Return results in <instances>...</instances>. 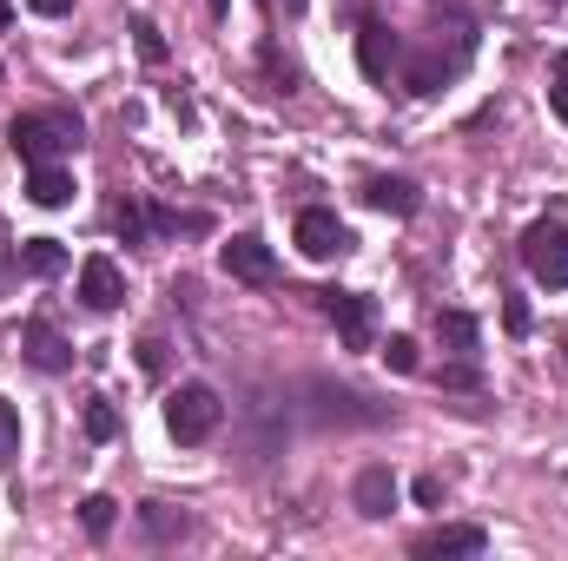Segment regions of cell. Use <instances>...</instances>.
<instances>
[{"instance_id":"6da1fadb","label":"cell","mask_w":568,"mask_h":561,"mask_svg":"<svg viewBox=\"0 0 568 561\" xmlns=\"http://www.w3.org/2000/svg\"><path fill=\"white\" fill-rule=\"evenodd\" d=\"M80 113H20L13 126H7V140H13V152L27 159V165H53L60 152H73L80 145Z\"/></svg>"},{"instance_id":"7a4b0ae2","label":"cell","mask_w":568,"mask_h":561,"mask_svg":"<svg viewBox=\"0 0 568 561\" xmlns=\"http://www.w3.org/2000/svg\"><path fill=\"white\" fill-rule=\"evenodd\" d=\"M225 417V404H219V390L212 384H179L172 397H165V429H172V442H205L212 429Z\"/></svg>"},{"instance_id":"3957f363","label":"cell","mask_w":568,"mask_h":561,"mask_svg":"<svg viewBox=\"0 0 568 561\" xmlns=\"http://www.w3.org/2000/svg\"><path fill=\"white\" fill-rule=\"evenodd\" d=\"M523 265H529V278L549 284V290H568V225H529L523 232Z\"/></svg>"},{"instance_id":"277c9868","label":"cell","mask_w":568,"mask_h":561,"mask_svg":"<svg viewBox=\"0 0 568 561\" xmlns=\"http://www.w3.org/2000/svg\"><path fill=\"white\" fill-rule=\"evenodd\" d=\"M297 245H304V258H344L357 238L337 225V212H324V205H304V212H297Z\"/></svg>"},{"instance_id":"5b68a950","label":"cell","mask_w":568,"mask_h":561,"mask_svg":"<svg viewBox=\"0 0 568 561\" xmlns=\"http://www.w3.org/2000/svg\"><path fill=\"white\" fill-rule=\"evenodd\" d=\"M324 310H331V324H337V337H344L351 350H371V337H377L371 297H357V290H324Z\"/></svg>"},{"instance_id":"8992f818","label":"cell","mask_w":568,"mask_h":561,"mask_svg":"<svg viewBox=\"0 0 568 561\" xmlns=\"http://www.w3.org/2000/svg\"><path fill=\"white\" fill-rule=\"evenodd\" d=\"M483 549H489V536H483L476 522H443V529L417 536V549H410V555H417V561H449V555H483Z\"/></svg>"},{"instance_id":"52a82bcc","label":"cell","mask_w":568,"mask_h":561,"mask_svg":"<svg viewBox=\"0 0 568 561\" xmlns=\"http://www.w3.org/2000/svg\"><path fill=\"white\" fill-rule=\"evenodd\" d=\"M219 258H225V272H232L239 284H272V278H278V258H272V245H265V238H252V232H239V238H232Z\"/></svg>"},{"instance_id":"ba28073f","label":"cell","mask_w":568,"mask_h":561,"mask_svg":"<svg viewBox=\"0 0 568 561\" xmlns=\"http://www.w3.org/2000/svg\"><path fill=\"white\" fill-rule=\"evenodd\" d=\"M20 350H27V364L33 370H47V377H60V370H73V344L47 324V317H33L27 330H20Z\"/></svg>"},{"instance_id":"9c48e42d","label":"cell","mask_w":568,"mask_h":561,"mask_svg":"<svg viewBox=\"0 0 568 561\" xmlns=\"http://www.w3.org/2000/svg\"><path fill=\"white\" fill-rule=\"evenodd\" d=\"M80 297H87V310H120V304H126L120 265H113V258H87V265H80Z\"/></svg>"},{"instance_id":"30bf717a","label":"cell","mask_w":568,"mask_h":561,"mask_svg":"<svg viewBox=\"0 0 568 561\" xmlns=\"http://www.w3.org/2000/svg\"><path fill=\"white\" fill-rule=\"evenodd\" d=\"M351 502H357V516H371V522H384V516L397 509V476H390L384 462H371V469L357 476V489H351Z\"/></svg>"},{"instance_id":"8fae6325","label":"cell","mask_w":568,"mask_h":561,"mask_svg":"<svg viewBox=\"0 0 568 561\" xmlns=\"http://www.w3.org/2000/svg\"><path fill=\"white\" fill-rule=\"evenodd\" d=\"M364 205H377V212H390V218H410V212L424 205V192H417L410 178H364Z\"/></svg>"},{"instance_id":"7c38bea8","label":"cell","mask_w":568,"mask_h":561,"mask_svg":"<svg viewBox=\"0 0 568 561\" xmlns=\"http://www.w3.org/2000/svg\"><path fill=\"white\" fill-rule=\"evenodd\" d=\"M357 60H364L371 80H390V67H397V40H390V27L364 20V33H357Z\"/></svg>"},{"instance_id":"4fadbf2b","label":"cell","mask_w":568,"mask_h":561,"mask_svg":"<svg viewBox=\"0 0 568 561\" xmlns=\"http://www.w3.org/2000/svg\"><path fill=\"white\" fill-rule=\"evenodd\" d=\"M140 529L145 542H179V536H192V516L172 502H140Z\"/></svg>"},{"instance_id":"5bb4252c","label":"cell","mask_w":568,"mask_h":561,"mask_svg":"<svg viewBox=\"0 0 568 561\" xmlns=\"http://www.w3.org/2000/svg\"><path fill=\"white\" fill-rule=\"evenodd\" d=\"M27 198L47 205V212H60V205L73 198V178H67L60 165H27Z\"/></svg>"},{"instance_id":"9a60e30c","label":"cell","mask_w":568,"mask_h":561,"mask_svg":"<svg viewBox=\"0 0 568 561\" xmlns=\"http://www.w3.org/2000/svg\"><path fill=\"white\" fill-rule=\"evenodd\" d=\"M436 337H443L456 357H476V344H483V324H476L469 310H436Z\"/></svg>"},{"instance_id":"2e32d148","label":"cell","mask_w":568,"mask_h":561,"mask_svg":"<svg viewBox=\"0 0 568 561\" xmlns=\"http://www.w3.org/2000/svg\"><path fill=\"white\" fill-rule=\"evenodd\" d=\"M20 272H27V278H53V272H67L60 238H27V245H20Z\"/></svg>"},{"instance_id":"e0dca14e","label":"cell","mask_w":568,"mask_h":561,"mask_svg":"<svg viewBox=\"0 0 568 561\" xmlns=\"http://www.w3.org/2000/svg\"><path fill=\"white\" fill-rule=\"evenodd\" d=\"M87 436H93V442H113V436H120V417H113V404H106V397H93V404H87Z\"/></svg>"},{"instance_id":"ac0fdd59","label":"cell","mask_w":568,"mask_h":561,"mask_svg":"<svg viewBox=\"0 0 568 561\" xmlns=\"http://www.w3.org/2000/svg\"><path fill=\"white\" fill-rule=\"evenodd\" d=\"M113 509H120L113 496H87V502H80V522H87V536H106V529H113Z\"/></svg>"},{"instance_id":"d6986e66","label":"cell","mask_w":568,"mask_h":561,"mask_svg":"<svg viewBox=\"0 0 568 561\" xmlns=\"http://www.w3.org/2000/svg\"><path fill=\"white\" fill-rule=\"evenodd\" d=\"M113 225H120V238H126V245H145L152 212H145V205H120V212H113Z\"/></svg>"},{"instance_id":"ffe728a7","label":"cell","mask_w":568,"mask_h":561,"mask_svg":"<svg viewBox=\"0 0 568 561\" xmlns=\"http://www.w3.org/2000/svg\"><path fill=\"white\" fill-rule=\"evenodd\" d=\"M13 456H20V410L0 397V469H7Z\"/></svg>"},{"instance_id":"44dd1931","label":"cell","mask_w":568,"mask_h":561,"mask_svg":"<svg viewBox=\"0 0 568 561\" xmlns=\"http://www.w3.org/2000/svg\"><path fill=\"white\" fill-rule=\"evenodd\" d=\"M384 364H390L397 377H410V370H417V344H410V337H390V344H384Z\"/></svg>"},{"instance_id":"7402d4cb","label":"cell","mask_w":568,"mask_h":561,"mask_svg":"<svg viewBox=\"0 0 568 561\" xmlns=\"http://www.w3.org/2000/svg\"><path fill=\"white\" fill-rule=\"evenodd\" d=\"M549 106L568 120V53H556V86H549Z\"/></svg>"},{"instance_id":"603a6c76","label":"cell","mask_w":568,"mask_h":561,"mask_svg":"<svg viewBox=\"0 0 568 561\" xmlns=\"http://www.w3.org/2000/svg\"><path fill=\"white\" fill-rule=\"evenodd\" d=\"M133 33H140V53H145V60H165V40H159V27H152V20H133Z\"/></svg>"},{"instance_id":"cb8c5ba5","label":"cell","mask_w":568,"mask_h":561,"mask_svg":"<svg viewBox=\"0 0 568 561\" xmlns=\"http://www.w3.org/2000/svg\"><path fill=\"white\" fill-rule=\"evenodd\" d=\"M443 384H449V390H476L483 377H476V364H456V370H443Z\"/></svg>"},{"instance_id":"d4e9b609","label":"cell","mask_w":568,"mask_h":561,"mask_svg":"<svg viewBox=\"0 0 568 561\" xmlns=\"http://www.w3.org/2000/svg\"><path fill=\"white\" fill-rule=\"evenodd\" d=\"M417 502H424V509L443 502V476H424V482H417Z\"/></svg>"},{"instance_id":"484cf974","label":"cell","mask_w":568,"mask_h":561,"mask_svg":"<svg viewBox=\"0 0 568 561\" xmlns=\"http://www.w3.org/2000/svg\"><path fill=\"white\" fill-rule=\"evenodd\" d=\"M140 364H145V370H159V364H165V344H159V337H145V344H140Z\"/></svg>"},{"instance_id":"4316f807","label":"cell","mask_w":568,"mask_h":561,"mask_svg":"<svg viewBox=\"0 0 568 561\" xmlns=\"http://www.w3.org/2000/svg\"><path fill=\"white\" fill-rule=\"evenodd\" d=\"M33 13H47V20H60V13H73V0H27Z\"/></svg>"},{"instance_id":"83f0119b","label":"cell","mask_w":568,"mask_h":561,"mask_svg":"<svg viewBox=\"0 0 568 561\" xmlns=\"http://www.w3.org/2000/svg\"><path fill=\"white\" fill-rule=\"evenodd\" d=\"M272 7H284V13H304V0H272Z\"/></svg>"},{"instance_id":"f1b7e54d","label":"cell","mask_w":568,"mask_h":561,"mask_svg":"<svg viewBox=\"0 0 568 561\" xmlns=\"http://www.w3.org/2000/svg\"><path fill=\"white\" fill-rule=\"evenodd\" d=\"M7 20H13V7H7V0H0V27H7Z\"/></svg>"}]
</instances>
